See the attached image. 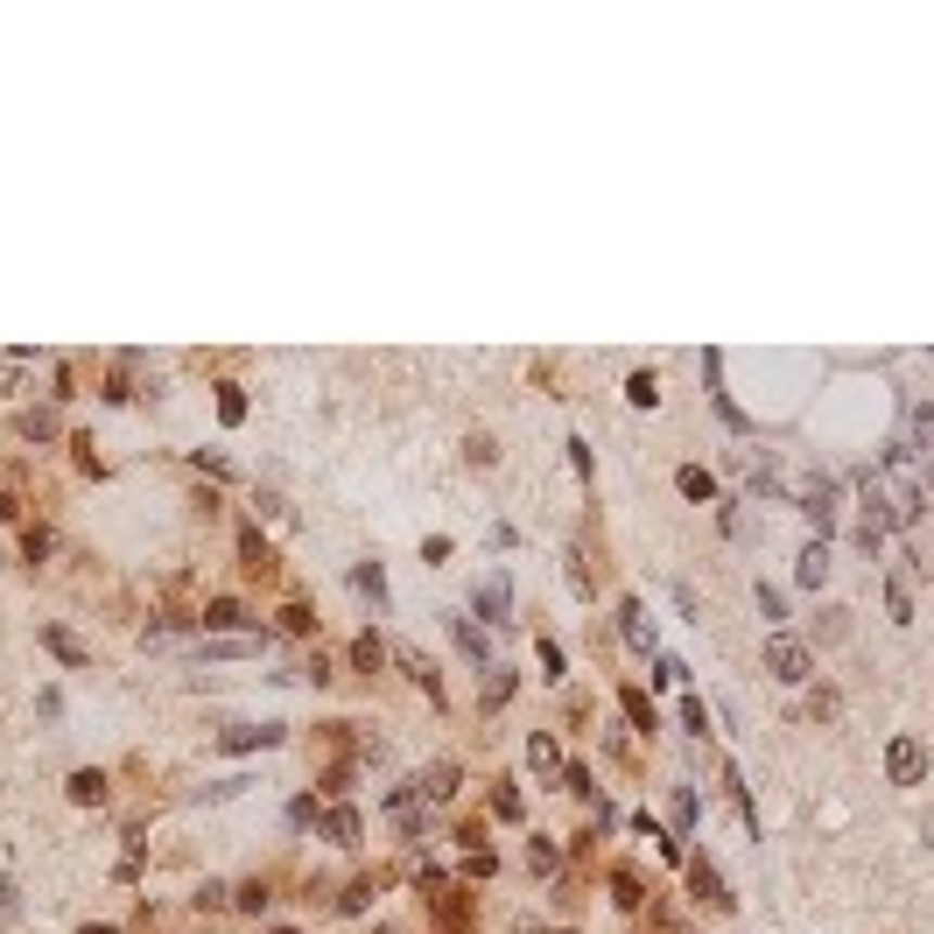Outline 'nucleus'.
<instances>
[{
	"instance_id": "obj_1",
	"label": "nucleus",
	"mask_w": 934,
	"mask_h": 934,
	"mask_svg": "<svg viewBox=\"0 0 934 934\" xmlns=\"http://www.w3.org/2000/svg\"><path fill=\"white\" fill-rule=\"evenodd\" d=\"M766 675L788 681V689H808V681H815V654L794 640V632H773V640H766Z\"/></svg>"
},
{
	"instance_id": "obj_2",
	"label": "nucleus",
	"mask_w": 934,
	"mask_h": 934,
	"mask_svg": "<svg viewBox=\"0 0 934 934\" xmlns=\"http://www.w3.org/2000/svg\"><path fill=\"white\" fill-rule=\"evenodd\" d=\"M857 513H865V534L893 527V485H885L879 471H857Z\"/></svg>"
},
{
	"instance_id": "obj_3",
	"label": "nucleus",
	"mask_w": 934,
	"mask_h": 934,
	"mask_svg": "<svg viewBox=\"0 0 934 934\" xmlns=\"http://www.w3.org/2000/svg\"><path fill=\"white\" fill-rule=\"evenodd\" d=\"M794 499H801V513H808L815 527H836V478H822V471H808V478L794 485Z\"/></svg>"
},
{
	"instance_id": "obj_4",
	"label": "nucleus",
	"mask_w": 934,
	"mask_h": 934,
	"mask_svg": "<svg viewBox=\"0 0 934 934\" xmlns=\"http://www.w3.org/2000/svg\"><path fill=\"white\" fill-rule=\"evenodd\" d=\"M885 773H893V788H921V780H927L921 738H893V745H885Z\"/></svg>"
},
{
	"instance_id": "obj_5",
	"label": "nucleus",
	"mask_w": 934,
	"mask_h": 934,
	"mask_svg": "<svg viewBox=\"0 0 934 934\" xmlns=\"http://www.w3.org/2000/svg\"><path fill=\"white\" fill-rule=\"evenodd\" d=\"M471 612H478L485 626H513V584H507V576H478V590H471Z\"/></svg>"
},
{
	"instance_id": "obj_6",
	"label": "nucleus",
	"mask_w": 934,
	"mask_h": 934,
	"mask_svg": "<svg viewBox=\"0 0 934 934\" xmlns=\"http://www.w3.org/2000/svg\"><path fill=\"white\" fill-rule=\"evenodd\" d=\"M618 640H626L632 654H654V626H647V604H640V598L618 604Z\"/></svg>"
},
{
	"instance_id": "obj_7",
	"label": "nucleus",
	"mask_w": 934,
	"mask_h": 934,
	"mask_svg": "<svg viewBox=\"0 0 934 934\" xmlns=\"http://www.w3.org/2000/svg\"><path fill=\"white\" fill-rule=\"evenodd\" d=\"M450 640H457V654H464L471 667H485V661H492V640L478 632V618H464V612H457V618H450Z\"/></svg>"
},
{
	"instance_id": "obj_8",
	"label": "nucleus",
	"mask_w": 934,
	"mask_h": 934,
	"mask_svg": "<svg viewBox=\"0 0 934 934\" xmlns=\"http://www.w3.org/2000/svg\"><path fill=\"white\" fill-rule=\"evenodd\" d=\"M394 661H400V675H408L414 689H428V703H443V681H436V661H428V654H414V647H394Z\"/></svg>"
},
{
	"instance_id": "obj_9",
	"label": "nucleus",
	"mask_w": 934,
	"mask_h": 934,
	"mask_svg": "<svg viewBox=\"0 0 934 934\" xmlns=\"http://www.w3.org/2000/svg\"><path fill=\"white\" fill-rule=\"evenodd\" d=\"M218 745L226 752H267V745H281V724H232Z\"/></svg>"
},
{
	"instance_id": "obj_10",
	"label": "nucleus",
	"mask_w": 934,
	"mask_h": 934,
	"mask_svg": "<svg viewBox=\"0 0 934 934\" xmlns=\"http://www.w3.org/2000/svg\"><path fill=\"white\" fill-rule=\"evenodd\" d=\"M254 618H246V604L240 598H212L204 604V632H246Z\"/></svg>"
},
{
	"instance_id": "obj_11",
	"label": "nucleus",
	"mask_w": 934,
	"mask_h": 934,
	"mask_svg": "<svg viewBox=\"0 0 934 934\" xmlns=\"http://www.w3.org/2000/svg\"><path fill=\"white\" fill-rule=\"evenodd\" d=\"M323 836H331V843H337V850H351V843H359V836H366V822H359V808H331V815H323Z\"/></svg>"
},
{
	"instance_id": "obj_12",
	"label": "nucleus",
	"mask_w": 934,
	"mask_h": 934,
	"mask_svg": "<svg viewBox=\"0 0 934 934\" xmlns=\"http://www.w3.org/2000/svg\"><path fill=\"white\" fill-rule=\"evenodd\" d=\"M42 647H50V654L64 661V667H85V661H92V654H85V640H71L64 626H42Z\"/></svg>"
},
{
	"instance_id": "obj_13",
	"label": "nucleus",
	"mask_w": 934,
	"mask_h": 934,
	"mask_svg": "<svg viewBox=\"0 0 934 934\" xmlns=\"http://www.w3.org/2000/svg\"><path fill=\"white\" fill-rule=\"evenodd\" d=\"M689 885H695V899H703V907H731V893H724V879L709 865H689Z\"/></svg>"
},
{
	"instance_id": "obj_14",
	"label": "nucleus",
	"mask_w": 934,
	"mask_h": 934,
	"mask_svg": "<svg viewBox=\"0 0 934 934\" xmlns=\"http://www.w3.org/2000/svg\"><path fill=\"white\" fill-rule=\"evenodd\" d=\"M794 576H801V584H822V576H829V548L822 541H808V548H801V562H794Z\"/></svg>"
},
{
	"instance_id": "obj_15",
	"label": "nucleus",
	"mask_w": 934,
	"mask_h": 934,
	"mask_svg": "<svg viewBox=\"0 0 934 934\" xmlns=\"http://www.w3.org/2000/svg\"><path fill=\"white\" fill-rule=\"evenodd\" d=\"M260 647H267V632L260 640H246V632L240 640H204V661H240V654H260Z\"/></svg>"
},
{
	"instance_id": "obj_16",
	"label": "nucleus",
	"mask_w": 934,
	"mask_h": 934,
	"mask_svg": "<svg viewBox=\"0 0 934 934\" xmlns=\"http://www.w3.org/2000/svg\"><path fill=\"white\" fill-rule=\"evenodd\" d=\"M351 584H359L373 604H387V570H380V562H359V570H351Z\"/></svg>"
},
{
	"instance_id": "obj_17",
	"label": "nucleus",
	"mask_w": 934,
	"mask_h": 934,
	"mask_svg": "<svg viewBox=\"0 0 934 934\" xmlns=\"http://www.w3.org/2000/svg\"><path fill=\"white\" fill-rule=\"evenodd\" d=\"M478 703H485V709H507V703H513V667H492V681H485Z\"/></svg>"
},
{
	"instance_id": "obj_18",
	"label": "nucleus",
	"mask_w": 934,
	"mask_h": 934,
	"mask_svg": "<svg viewBox=\"0 0 934 934\" xmlns=\"http://www.w3.org/2000/svg\"><path fill=\"white\" fill-rule=\"evenodd\" d=\"M675 492H681V499H709V471H703V464H681V471H675Z\"/></svg>"
},
{
	"instance_id": "obj_19",
	"label": "nucleus",
	"mask_w": 934,
	"mask_h": 934,
	"mask_svg": "<svg viewBox=\"0 0 934 934\" xmlns=\"http://www.w3.org/2000/svg\"><path fill=\"white\" fill-rule=\"evenodd\" d=\"M240 562H246L254 576H267V570H274V555H267V541H260V534H240Z\"/></svg>"
},
{
	"instance_id": "obj_20",
	"label": "nucleus",
	"mask_w": 934,
	"mask_h": 934,
	"mask_svg": "<svg viewBox=\"0 0 934 934\" xmlns=\"http://www.w3.org/2000/svg\"><path fill=\"white\" fill-rule=\"evenodd\" d=\"M667 808H675V829H695V815H703V794H695V788H675V801H667Z\"/></svg>"
},
{
	"instance_id": "obj_21",
	"label": "nucleus",
	"mask_w": 934,
	"mask_h": 934,
	"mask_svg": "<svg viewBox=\"0 0 934 934\" xmlns=\"http://www.w3.org/2000/svg\"><path fill=\"white\" fill-rule=\"evenodd\" d=\"M414 794H422V801H450V794H457V766H436V773H428Z\"/></svg>"
},
{
	"instance_id": "obj_22",
	"label": "nucleus",
	"mask_w": 934,
	"mask_h": 934,
	"mask_svg": "<svg viewBox=\"0 0 934 934\" xmlns=\"http://www.w3.org/2000/svg\"><path fill=\"white\" fill-rule=\"evenodd\" d=\"M626 717H632V731H661V717H654V703H647L640 689H626Z\"/></svg>"
},
{
	"instance_id": "obj_23",
	"label": "nucleus",
	"mask_w": 934,
	"mask_h": 934,
	"mask_svg": "<svg viewBox=\"0 0 934 934\" xmlns=\"http://www.w3.org/2000/svg\"><path fill=\"white\" fill-rule=\"evenodd\" d=\"M28 366H36L28 351H8V359H0V394H14V387H22V380H28Z\"/></svg>"
},
{
	"instance_id": "obj_24",
	"label": "nucleus",
	"mask_w": 934,
	"mask_h": 934,
	"mask_svg": "<svg viewBox=\"0 0 934 934\" xmlns=\"http://www.w3.org/2000/svg\"><path fill=\"white\" fill-rule=\"evenodd\" d=\"M380 661H387V647H380L373 632H366V640H351V667H359V675H373Z\"/></svg>"
},
{
	"instance_id": "obj_25",
	"label": "nucleus",
	"mask_w": 934,
	"mask_h": 934,
	"mask_svg": "<svg viewBox=\"0 0 934 934\" xmlns=\"http://www.w3.org/2000/svg\"><path fill=\"white\" fill-rule=\"evenodd\" d=\"M626 400H632V408H654V400H661V380H654V373H632V380H626Z\"/></svg>"
},
{
	"instance_id": "obj_26",
	"label": "nucleus",
	"mask_w": 934,
	"mask_h": 934,
	"mask_svg": "<svg viewBox=\"0 0 934 934\" xmlns=\"http://www.w3.org/2000/svg\"><path fill=\"white\" fill-rule=\"evenodd\" d=\"M218 422H246V387H218Z\"/></svg>"
},
{
	"instance_id": "obj_27",
	"label": "nucleus",
	"mask_w": 934,
	"mask_h": 934,
	"mask_svg": "<svg viewBox=\"0 0 934 934\" xmlns=\"http://www.w3.org/2000/svg\"><path fill=\"white\" fill-rule=\"evenodd\" d=\"M71 801H106V773H71Z\"/></svg>"
},
{
	"instance_id": "obj_28",
	"label": "nucleus",
	"mask_w": 934,
	"mask_h": 934,
	"mask_svg": "<svg viewBox=\"0 0 934 934\" xmlns=\"http://www.w3.org/2000/svg\"><path fill=\"white\" fill-rule=\"evenodd\" d=\"M527 865H534V871H555V865H562V857H555V843H548V836H534V850H527Z\"/></svg>"
},
{
	"instance_id": "obj_29",
	"label": "nucleus",
	"mask_w": 934,
	"mask_h": 934,
	"mask_svg": "<svg viewBox=\"0 0 934 934\" xmlns=\"http://www.w3.org/2000/svg\"><path fill=\"white\" fill-rule=\"evenodd\" d=\"M22 428H28V436H36V443H50V436H56V414H50V408H36V414H28Z\"/></svg>"
},
{
	"instance_id": "obj_30",
	"label": "nucleus",
	"mask_w": 934,
	"mask_h": 934,
	"mask_svg": "<svg viewBox=\"0 0 934 934\" xmlns=\"http://www.w3.org/2000/svg\"><path fill=\"white\" fill-rule=\"evenodd\" d=\"M759 612H766V618H773V626H780V618H788V598H780L773 584H759Z\"/></svg>"
},
{
	"instance_id": "obj_31",
	"label": "nucleus",
	"mask_w": 934,
	"mask_h": 934,
	"mask_svg": "<svg viewBox=\"0 0 934 934\" xmlns=\"http://www.w3.org/2000/svg\"><path fill=\"white\" fill-rule=\"evenodd\" d=\"M527 759H534V766H555V738H548V731L527 738Z\"/></svg>"
},
{
	"instance_id": "obj_32",
	"label": "nucleus",
	"mask_w": 934,
	"mask_h": 934,
	"mask_svg": "<svg viewBox=\"0 0 934 934\" xmlns=\"http://www.w3.org/2000/svg\"><path fill=\"white\" fill-rule=\"evenodd\" d=\"M240 788H246V780H212V788H197V801H232Z\"/></svg>"
},
{
	"instance_id": "obj_33",
	"label": "nucleus",
	"mask_w": 934,
	"mask_h": 934,
	"mask_svg": "<svg viewBox=\"0 0 934 934\" xmlns=\"http://www.w3.org/2000/svg\"><path fill=\"white\" fill-rule=\"evenodd\" d=\"M309 626H317V618H309L303 604H289V612H281V632H309Z\"/></svg>"
},
{
	"instance_id": "obj_34",
	"label": "nucleus",
	"mask_w": 934,
	"mask_h": 934,
	"mask_svg": "<svg viewBox=\"0 0 934 934\" xmlns=\"http://www.w3.org/2000/svg\"><path fill=\"white\" fill-rule=\"evenodd\" d=\"M681 724H689V731H695V738H703V724H709V709H703V703H695V695H689V703H681Z\"/></svg>"
},
{
	"instance_id": "obj_35",
	"label": "nucleus",
	"mask_w": 934,
	"mask_h": 934,
	"mask_svg": "<svg viewBox=\"0 0 934 934\" xmlns=\"http://www.w3.org/2000/svg\"><path fill=\"white\" fill-rule=\"evenodd\" d=\"M232 907H246V913H260V907H267V885H240V899H232Z\"/></svg>"
},
{
	"instance_id": "obj_36",
	"label": "nucleus",
	"mask_w": 934,
	"mask_h": 934,
	"mask_svg": "<svg viewBox=\"0 0 934 934\" xmlns=\"http://www.w3.org/2000/svg\"><path fill=\"white\" fill-rule=\"evenodd\" d=\"M0 921H14V885L0 879Z\"/></svg>"
},
{
	"instance_id": "obj_37",
	"label": "nucleus",
	"mask_w": 934,
	"mask_h": 934,
	"mask_svg": "<svg viewBox=\"0 0 934 934\" xmlns=\"http://www.w3.org/2000/svg\"><path fill=\"white\" fill-rule=\"evenodd\" d=\"M373 934H387V927H373Z\"/></svg>"
}]
</instances>
